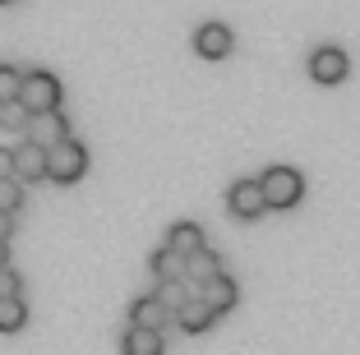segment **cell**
Wrapping results in <instances>:
<instances>
[{
    "mask_svg": "<svg viewBox=\"0 0 360 355\" xmlns=\"http://www.w3.org/2000/svg\"><path fill=\"white\" fill-rule=\"evenodd\" d=\"M84 171H88V148L79 143V138L65 134L60 143L46 148V180H56V185H75Z\"/></svg>",
    "mask_w": 360,
    "mask_h": 355,
    "instance_id": "cell-1",
    "label": "cell"
},
{
    "mask_svg": "<svg viewBox=\"0 0 360 355\" xmlns=\"http://www.w3.org/2000/svg\"><path fill=\"white\" fill-rule=\"evenodd\" d=\"M60 79L56 74H46V70H32V74H23L19 79V102H23V111L28 115H37V111H56L60 106Z\"/></svg>",
    "mask_w": 360,
    "mask_h": 355,
    "instance_id": "cell-2",
    "label": "cell"
},
{
    "mask_svg": "<svg viewBox=\"0 0 360 355\" xmlns=\"http://www.w3.org/2000/svg\"><path fill=\"white\" fill-rule=\"evenodd\" d=\"M259 189H264L268 208H296L300 194H305V180H300V171H291V167H273V171L259 176Z\"/></svg>",
    "mask_w": 360,
    "mask_h": 355,
    "instance_id": "cell-3",
    "label": "cell"
},
{
    "mask_svg": "<svg viewBox=\"0 0 360 355\" xmlns=\"http://www.w3.org/2000/svg\"><path fill=\"white\" fill-rule=\"evenodd\" d=\"M347 74H351V56L342 51V46H319V51L309 56V79H314V84L333 88V84H342Z\"/></svg>",
    "mask_w": 360,
    "mask_h": 355,
    "instance_id": "cell-4",
    "label": "cell"
},
{
    "mask_svg": "<svg viewBox=\"0 0 360 355\" xmlns=\"http://www.w3.org/2000/svg\"><path fill=\"white\" fill-rule=\"evenodd\" d=\"M23 134H28L37 148H51V143H60V138L70 134V120L60 115V106H56V111H37V115H28Z\"/></svg>",
    "mask_w": 360,
    "mask_h": 355,
    "instance_id": "cell-5",
    "label": "cell"
},
{
    "mask_svg": "<svg viewBox=\"0 0 360 355\" xmlns=\"http://www.w3.org/2000/svg\"><path fill=\"white\" fill-rule=\"evenodd\" d=\"M226 203H231V212L240 221H255L268 212V199H264V189H259V180H236L231 194H226Z\"/></svg>",
    "mask_w": 360,
    "mask_h": 355,
    "instance_id": "cell-6",
    "label": "cell"
},
{
    "mask_svg": "<svg viewBox=\"0 0 360 355\" xmlns=\"http://www.w3.org/2000/svg\"><path fill=\"white\" fill-rule=\"evenodd\" d=\"M14 180L32 185V180H46V148H37L32 138H23L14 148Z\"/></svg>",
    "mask_w": 360,
    "mask_h": 355,
    "instance_id": "cell-7",
    "label": "cell"
},
{
    "mask_svg": "<svg viewBox=\"0 0 360 355\" xmlns=\"http://www.w3.org/2000/svg\"><path fill=\"white\" fill-rule=\"evenodd\" d=\"M231 46H236V37L222 23H203V28L194 32V51H199L203 60H222V56H231Z\"/></svg>",
    "mask_w": 360,
    "mask_h": 355,
    "instance_id": "cell-8",
    "label": "cell"
},
{
    "mask_svg": "<svg viewBox=\"0 0 360 355\" xmlns=\"http://www.w3.org/2000/svg\"><path fill=\"white\" fill-rule=\"evenodd\" d=\"M171 318H176V323L185 328V333H208V328L217 323V309H212V304L203 300V295H190V300L180 304V309L171 314Z\"/></svg>",
    "mask_w": 360,
    "mask_h": 355,
    "instance_id": "cell-9",
    "label": "cell"
},
{
    "mask_svg": "<svg viewBox=\"0 0 360 355\" xmlns=\"http://www.w3.org/2000/svg\"><path fill=\"white\" fill-rule=\"evenodd\" d=\"M129 323H139V328H158V333H167L171 309L158 300V295H143V300H134V304H129Z\"/></svg>",
    "mask_w": 360,
    "mask_h": 355,
    "instance_id": "cell-10",
    "label": "cell"
},
{
    "mask_svg": "<svg viewBox=\"0 0 360 355\" xmlns=\"http://www.w3.org/2000/svg\"><path fill=\"white\" fill-rule=\"evenodd\" d=\"M120 351H125V355H162V351H167V342H162L158 328H139V323H129V328H125V342H120Z\"/></svg>",
    "mask_w": 360,
    "mask_h": 355,
    "instance_id": "cell-11",
    "label": "cell"
},
{
    "mask_svg": "<svg viewBox=\"0 0 360 355\" xmlns=\"http://www.w3.org/2000/svg\"><path fill=\"white\" fill-rule=\"evenodd\" d=\"M199 295H203V300H208L217 314H226L236 300H240V286H236L231 277H226V272H217V277H208V282L199 286Z\"/></svg>",
    "mask_w": 360,
    "mask_h": 355,
    "instance_id": "cell-12",
    "label": "cell"
},
{
    "mask_svg": "<svg viewBox=\"0 0 360 355\" xmlns=\"http://www.w3.org/2000/svg\"><path fill=\"white\" fill-rule=\"evenodd\" d=\"M217 272H222V259H217L208 245H199L194 254H185V282H199L203 286L208 277H217Z\"/></svg>",
    "mask_w": 360,
    "mask_h": 355,
    "instance_id": "cell-13",
    "label": "cell"
},
{
    "mask_svg": "<svg viewBox=\"0 0 360 355\" xmlns=\"http://www.w3.org/2000/svg\"><path fill=\"white\" fill-rule=\"evenodd\" d=\"M199 245H203V226H194V221H176L167 231V250H176V254H194Z\"/></svg>",
    "mask_w": 360,
    "mask_h": 355,
    "instance_id": "cell-14",
    "label": "cell"
},
{
    "mask_svg": "<svg viewBox=\"0 0 360 355\" xmlns=\"http://www.w3.org/2000/svg\"><path fill=\"white\" fill-rule=\"evenodd\" d=\"M23 323H28V304H23V295H5V300H0V333H19Z\"/></svg>",
    "mask_w": 360,
    "mask_h": 355,
    "instance_id": "cell-15",
    "label": "cell"
},
{
    "mask_svg": "<svg viewBox=\"0 0 360 355\" xmlns=\"http://www.w3.org/2000/svg\"><path fill=\"white\" fill-rule=\"evenodd\" d=\"M148 268H153V277H158V282H162V277H185V254H176V250H167V245H162V250L153 254Z\"/></svg>",
    "mask_w": 360,
    "mask_h": 355,
    "instance_id": "cell-16",
    "label": "cell"
},
{
    "mask_svg": "<svg viewBox=\"0 0 360 355\" xmlns=\"http://www.w3.org/2000/svg\"><path fill=\"white\" fill-rule=\"evenodd\" d=\"M153 295H158V300L167 304L171 314H176L180 304L190 300V286H185V277H162V282H158V291H153Z\"/></svg>",
    "mask_w": 360,
    "mask_h": 355,
    "instance_id": "cell-17",
    "label": "cell"
},
{
    "mask_svg": "<svg viewBox=\"0 0 360 355\" xmlns=\"http://www.w3.org/2000/svg\"><path fill=\"white\" fill-rule=\"evenodd\" d=\"M23 208V180L0 176V212H19Z\"/></svg>",
    "mask_w": 360,
    "mask_h": 355,
    "instance_id": "cell-18",
    "label": "cell"
},
{
    "mask_svg": "<svg viewBox=\"0 0 360 355\" xmlns=\"http://www.w3.org/2000/svg\"><path fill=\"white\" fill-rule=\"evenodd\" d=\"M0 125L5 129H23L28 125V111H23L19 97H14V102H0Z\"/></svg>",
    "mask_w": 360,
    "mask_h": 355,
    "instance_id": "cell-19",
    "label": "cell"
},
{
    "mask_svg": "<svg viewBox=\"0 0 360 355\" xmlns=\"http://www.w3.org/2000/svg\"><path fill=\"white\" fill-rule=\"evenodd\" d=\"M19 79L23 74L14 70V65H0V102H14V97H19Z\"/></svg>",
    "mask_w": 360,
    "mask_h": 355,
    "instance_id": "cell-20",
    "label": "cell"
},
{
    "mask_svg": "<svg viewBox=\"0 0 360 355\" xmlns=\"http://www.w3.org/2000/svg\"><path fill=\"white\" fill-rule=\"evenodd\" d=\"M5 295H23V277L10 263H0V300H5Z\"/></svg>",
    "mask_w": 360,
    "mask_h": 355,
    "instance_id": "cell-21",
    "label": "cell"
},
{
    "mask_svg": "<svg viewBox=\"0 0 360 355\" xmlns=\"http://www.w3.org/2000/svg\"><path fill=\"white\" fill-rule=\"evenodd\" d=\"M0 176H14V148H0Z\"/></svg>",
    "mask_w": 360,
    "mask_h": 355,
    "instance_id": "cell-22",
    "label": "cell"
},
{
    "mask_svg": "<svg viewBox=\"0 0 360 355\" xmlns=\"http://www.w3.org/2000/svg\"><path fill=\"white\" fill-rule=\"evenodd\" d=\"M10 231H14V212H0V240H10Z\"/></svg>",
    "mask_w": 360,
    "mask_h": 355,
    "instance_id": "cell-23",
    "label": "cell"
},
{
    "mask_svg": "<svg viewBox=\"0 0 360 355\" xmlns=\"http://www.w3.org/2000/svg\"><path fill=\"white\" fill-rule=\"evenodd\" d=\"M0 263H10V240H0Z\"/></svg>",
    "mask_w": 360,
    "mask_h": 355,
    "instance_id": "cell-24",
    "label": "cell"
},
{
    "mask_svg": "<svg viewBox=\"0 0 360 355\" xmlns=\"http://www.w3.org/2000/svg\"><path fill=\"white\" fill-rule=\"evenodd\" d=\"M0 5H14V0H0Z\"/></svg>",
    "mask_w": 360,
    "mask_h": 355,
    "instance_id": "cell-25",
    "label": "cell"
}]
</instances>
